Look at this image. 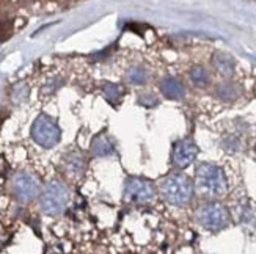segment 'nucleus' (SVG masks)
I'll use <instances>...</instances> for the list:
<instances>
[{"label": "nucleus", "mask_w": 256, "mask_h": 254, "mask_svg": "<svg viewBox=\"0 0 256 254\" xmlns=\"http://www.w3.org/2000/svg\"><path fill=\"white\" fill-rule=\"evenodd\" d=\"M65 167L73 174H81L85 168V157L82 155V152L73 151L68 154L65 157Z\"/></svg>", "instance_id": "obj_12"}, {"label": "nucleus", "mask_w": 256, "mask_h": 254, "mask_svg": "<svg viewBox=\"0 0 256 254\" xmlns=\"http://www.w3.org/2000/svg\"><path fill=\"white\" fill-rule=\"evenodd\" d=\"M217 94H219V97H222L223 101H233L238 97L239 88L234 83H222L217 88Z\"/></svg>", "instance_id": "obj_14"}, {"label": "nucleus", "mask_w": 256, "mask_h": 254, "mask_svg": "<svg viewBox=\"0 0 256 254\" xmlns=\"http://www.w3.org/2000/svg\"><path fill=\"white\" fill-rule=\"evenodd\" d=\"M11 189L14 196L21 201V202H28L32 201L35 196H38L39 193V184L33 178L32 174L27 173H19L13 178Z\"/></svg>", "instance_id": "obj_6"}, {"label": "nucleus", "mask_w": 256, "mask_h": 254, "mask_svg": "<svg viewBox=\"0 0 256 254\" xmlns=\"http://www.w3.org/2000/svg\"><path fill=\"white\" fill-rule=\"evenodd\" d=\"M190 80L196 85V86H204L209 80V75L206 72L204 67L201 66H195L193 69L190 71Z\"/></svg>", "instance_id": "obj_16"}, {"label": "nucleus", "mask_w": 256, "mask_h": 254, "mask_svg": "<svg viewBox=\"0 0 256 254\" xmlns=\"http://www.w3.org/2000/svg\"><path fill=\"white\" fill-rule=\"evenodd\" d=\"M102 93H104V97L107 101L112 102V104H116L123 96V88L116 83H105L102 86Z\"/></svg>", "instance_id": "obj_13"}, {"label": "nucleus", "mask_w": 256, "mask_h": 254, "mask_svg": "<svg viewBox=\"0 0 256 254\" xmlns=\"http://www.w3.org/2000/svg\"><path fill=\"white\" fill-rule=\"evenodd\" d=\"M13 33V22L11 21H2L0 22V41H6Z\"/></svg>", "instance_id": "obj_18"}, {"label": "nucleus", "mask_w": 256, "mask_h": 254, "mask_svg": "<svg viewBox=\"0 0 256 254\" xmlns=\"http://www.w3.org/2000/svg\"><path fill=\"white\" fill-rule=\"evenodd\" d=\"M212 64L222 75H231L234 72V60L223 52H217L212 58Z\"/></svg>", "instance_id": "obj_10"}, {"label": "nucleus", "mask_w": 256, "mask_h": 254, "mask_svg": "<svg viewBox=\"0 0 256 254\" xmlns=\"http://www.w3.org/2000/svg\"><path fill=\"white\" fill-rule=\"evenodd\" d=\"M126 80L129 83H135V85H142L146 80V71L143 67L134 66L131 69H127L126 72Z\"/></svg>", "instance_id": "obj_15"}, {"label": "nucleus", "mask_w": 256, "mask_h": 254, "mask_svg": "<svg viewBox=\"0 0 256 254\" xmlns=\"http://www.w3.org/2000/svg\"><path fill=\"white\" fill-rule=\"evenodd\" d=\"M70 201V191H68L66 185L52 181L46 185V189L41 194V209L47 215H58L66 209V204Z\"/></svg>", "instance_id": "obj_3"}, {"label": "nucleus", "mask_w": 256, "mask_h": 254, "mask_svg": "<svg viewBox=\"0 0 256 254\" xmlns=\"http://www.w3.org/2000/svg\"><path fill=\"white\" fill-rule=\"evenodd\" d=\"M140 104H143L146 107H154L157 104V99H156V96H153V94H142L140 96Z\"/></svg>", "instance_id": "obj_19"}, {"label": "nucleus", "mask_w": 256, "mask_h": 254, "mask_svg": "<svg viewBox=\"0 0 256 254\" xmlns=\"http://www.w3.org/2000/svg\"><path fill=\"white\" fill-rule=\"evenodd\" d=\"M28 93H30V90H28V86H27L25 83H17V85H14V88H13V93H11V96H13V101H14L16 104H19V102H24V101L27 99Z\"/></svg>", "instance_id": "obj_17"}, {"label": "nucleus", "mask_w": 256, "mask_h": 254, "mask_svg": "<svg viewBox=\"0 0 256 254\" xmlns=\"http://www.w3.org/2000/svg\"><path fill=\"white\" fill-rule=\"evenodd\" d=\"M91 152L96 157H107L113 152V144L105 135H99L91 141Z\"/></svg>", "instance_id": "obj_11"}, {"label": "nucleus", "mask_w": 256, "mask_h": 254, "mask_svg": "<svg viewBox=\"0 0 256 254\" xmlns=\"http://www.w3.org/2000/svg\"><path fill=\"white\" fill-rule=\"evenodd\" d=\"M196 220L206 229L219 231L228 224V212L219 202H206L196 210Z\"/></svg>", "instance_id": "obj_5"}, {"label": "nucleus", "mask_w": 256, "mask_h": 254, "mask_svg": "<svg viewBox=\"0 0 256 254\" xmlns=\"http://www.w3.org/2000/svg\"><path fill=\"white\" fill-rule=\"evenodd\" d=\"M32 138L43 148H54L60 141L62 130L58 124L47 115H39L32 126Z\"/></svg>", "instance_id": "obj_4"}, {"label": "nucleus", "mask_w": 256, "mask_h": 254, "mask_svg": "<svg viewBox=\"0 0 256 254\" xmlns=\"http://www.w3.org/2000/svg\"><path fill=\"white\" fill-rule=\"evenodd\" d=\"M196 154H198V148L195 146L193 141L190 140H181L174 144L173 149V162L176 167L185 168L196 159Z\"/></svg>", "instance_id": "obj_8"}, {"label": "nucleus", "mask_w": 256, "mask_h": 254, "mask_svg": "<svg viewBox=\"0 0 256 254\" xmlns=\"http://www.w3.org/2000/svg\"><path fill=\"white\" fill-rule=\"evenodd\" d=\"M161 194L167 202L173 206H184L193 196V184L185 174L174 173L162 181Z\"/></svg>", "instance_id": "obj_2"}, {"label": "nucleus", "mask_w": 256, "mask_h": 254, "mask_svg": "<svg viewBox=\"0 0 256 254\" xmlns=\"http://www.w3.org/2000/svg\"><path fill=\"white\" fill-rule=\"evenodd\" d=\"M124 198L134 202H146L154 198V187L151 182L131 178L124 184Z\"/></svg>", "instance_id": "obj_7"}, {"label": "nucleus", "mask_w": 256, "mask_h": 254, "mask_svg": "<svg viewBox=\"0 0 256 254\" xmlns=\"http://www.w3.org/2000/svg\"><path fill=\"white\" fill-rule=\"evenodd\" d=\"M196 190L204 198H217L226 191V178L223 171L212 163H201L196 168Z\"/></svg>", "instance_id": "obj_1"}, {"label": "nucleus", "mask_w": 256, "mask_h": 254, "mask_svg": "<svg viewBox=\"0 0 256 254\" xmlns=\"http://www.w3.org/2000/svg\"><path fill=\"white\" fill-rule=\"evenodd\" d=\"M161 91L169 99H181L185 94L182 83L179 80H176L174 77H165L161 83Z\"/></svg>", "instance_id": "obj_9"}]
</instances>
